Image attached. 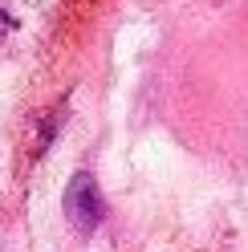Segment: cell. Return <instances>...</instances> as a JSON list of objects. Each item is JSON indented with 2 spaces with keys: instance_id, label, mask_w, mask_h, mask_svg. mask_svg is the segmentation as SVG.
Instances as JSON below:
<instances>
[{
  "instance_id": "2",
  "label": "cell",
  "mask_w": 248,
  "mask_h": 252,
  "mask_svg": "<svg viewBox=\"0 0 248 252\" xmlns=\"http://www.w3.org/2000/svg\"><path fill=\"white\" fill-rule=\"evenodd\" d=\"M8 33H12V4H8V0H0V45L8 41Z\"/></svg>"
},
{
  "instance_id": "1",
  "label": "cell",
  "mask_w": 248,
  "mask_h": 252,
  "mask_svg": "<svg viewBox=\"0 0 248 252\" xmlns=\"http://www.w3.org/2000/svg\"><path fill=\"white\" fill-rule=\"evenodd\" d=\"M61 212H65V224L77 236H94L106 220V199H102V187L90 171H73L65 191H61Z\"/></svg>"
}]
</instances>
